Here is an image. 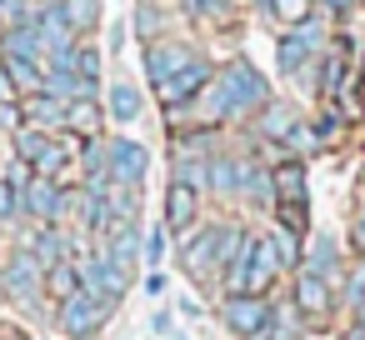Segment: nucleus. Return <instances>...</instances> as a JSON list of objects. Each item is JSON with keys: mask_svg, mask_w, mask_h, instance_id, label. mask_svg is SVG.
Instances as JSON below:
<instances>
[{"mask_svg": "<svg viewBox=\"0 0 365 340\" xmlns=\"http://www.w3.org/2000/svg\"><path fill=\"white\" fill-rule=\"evenodd\" d=\"M280 270H285V265H280L275 240H270V235H250V240H245V255H240V265L225 275V285H230V295H265Z\"/></svg>", "mask_w": 365, "mask_h": 340, "instance_id": "f257e3e1", "label": "nucleus"}, {"mask_svg": "<svg viewBox=\"0 0 365 340\" xmlns=\"http://www.w3.org/2000/svg\"><path fill=\"white\" fill-rule=\"evenodd\" d=\"M215 86L225 91L230 120H235V115H250V110H260V105H270V86H265V76H260L250 61H230V66L215 76Z\"/></svg>", "mask_w": 365, "mask_h": 340, "instance_id": "f03ea898", "label": "nucleus"}, {"mask_svg": "<svg viewBox=\"0 0 365 340\" xmlns=\"http://www.w3.org/2000/svg\"><path fill=\"white\" fill-rule=\"evenodd\" d=\"M110 300H101V295H91V290H76V295H66L61 300V310H56V325L71 335V340H91L106 320H110Z\"/></svg>", "mask_w": 365, "mask_h": 340, "instance_id": "7ed1b4c3", "label": "nucleus"}, {"mask_svg": "<svg viewBox=\"0 0 365 340\" xmlns=\"http://www.w3.org/2000/svg\"><path fill=\"white\" fill-rule=\"evenodd\" d=\"M0 290H6V300L36 310V300L46 295V270H41V260H36L31 250H16L6 265H0Z\"/></svg>", "mask_w": 365, "mask_h": 340, "instance_id": "20e7f679", "label": "nucleus"}, {"mask_svg": "<svg viewBox=\"0 0 365 340\" xmlns=\"http://www.w3.org/2000/svg\"><path fill=\"white\" fill-rule=\"evenodd\" d=\"M220 315H225V325L235 330V335H245V340H255L265 325H270V315H275V305L265 300V295H230L225 305H220Z\"/></svg>", "mask_w": 365, "mask_h": 340, "instance_id": "39448f33", "label": "nucleus"}, {"mask_svg": "<svg viewBox=\"0 0 365 340\" xmlns=\"http://www.w3.org/2000/svg\"><path fill=\"white\" fill-rule=\"evenodd\" d=\"M106 155H110V185H125V190H140L145 180V145L140 140H106Z\"/></svg>", "mask_w": 365, "mask_h": 340, "instance_id": "423d86ee", "label": "nucleus"}, {"mask_svg": "<svg viewBox=\"0 0 365 340\" xmlns=\"http://www.w3.org/2000/svg\"><path fill=\"white\" fill-rule=\"evenodd\" d=\"M205 86H210V66H205V61L195 56V61H190V66H185L180 76H170L165 86H155V96H160V105L180 110V105H190V101H195V96H200Z\"/></svg>", "mask_w": 365, "mask_h": 340, "instance_id": "0eeeda50", "label": "nucleus"}, {"mask_svg": "<svg viewBox=\"0 0 365 340\" xmlns=\"http://www.w3.org/2000/svg\"><path fill=\"white\" fill-rule=\"evenodd\" d=\"M215 240H220V225H200L195 235H185V245H180V270H185L190 280H210V270H215Z\"/></svg>", "mask_w": 365, "mask_h": 340, "instance_id": "6e6552de", "label": "nucleus"}, {"mask_svg": "<svg viewBox=\"0 0 365 340\" xmlns=\"http://www.w3.org/2000/svg\"><path fill=\"white\" fill-rule=\"evenodd\" d=\"M120 270H135L140 265V255H145V235H140V220H125V225H115L110 235H106V245H101Z\"/></svg>", "mask_w": 365, "mask_h": 340, "instance_id": "1a4fd4ad", "label": "nucleus"}, {"mask_svg": "<svg viewBox=\"0 0 365 340\" xmlns=\"http://www.w3.org/2000/svg\"><path fill=\"white\" fill-rule=\"evenodd\" d=\"M300 265H305V275H315V280H340V245H335V235H310V245L300 250Z\"/></svg>", "mask_w": 365, "mask_h": 340, "instance_id": "9d476101", "label": "nucleus"}, {"mask_svg": "<svg viewBox=\"0 0 365 340\" xmlns=\"http://www.w3.org/2000/svg\"><path fill=\"white\" fill-rule=\"evenodd\" d=\"M190 61H195V51L175 46V41H160V46H150V51H145V76H150L155 86H165V81H170V76H180Z\"/></svg>", "mask_w": 365, "mask_h": 340, "instance_id": "9b49d317", "label": "nucleus"}, {"mask_svg": "<svg viewBox=\"0 0 365 340\" xmlns=\"http://www.w3.org/2000/svg\"><path fill=\"white\" fill-rule=\"evenodd\" d=\"M330 300H335V285L330 280H315V275H295V310L310 315V320H325L330 315Z\"/></svg>", "mask_w": 365, "mask_h": 340, "instance_id": "f8f14e48", "label": "nucleus"}, {"mask_svg": "<svg viewBox=\"0 0 365 340\" xmlns=\"http://www.w3.org/2000/svg\"><path fill=\"white\" fill-rule=\"evenodd\" d=\"M195 215H200V190L170 180V190H165V230H190Z\"/></svg>", "mask_w": 365, "mask_h": 340, "instance_id": "ddd939ff", "label": "nucleus"}, {"mask_svg": "<svg viewBox=\"0 0 365 340\" xmlns=\"http://www.w3.org/2000/svg\"><path fill=\"white\" fill-rule=\"evenodd\" d=\"M315 46H320V26H315V21H305L295 36H285V41H280V71H285V76H295V71L310 61V51H315Z\"/></svg>", "mask_w": 365, "mask_h": 340, "instance_id": "4468645a", "label": "nucleus"}, {"mask_svg": "<svg viewBox=\"0 0 365 340\" xmlns=\"http://www.w3.org/2000/svg\"><path fill=\"white\" fill-rule=\"evenodd\" d=\"M245 240H250V230H245L240 220H220V240H215V270H220V275H230V270L240 265Z\"/></svg>", "mask_w": 365, "mask_h": 340, "instance_id": "2eb2a0df", "label": "nucleus"}, {"mask_svg": "<svg viewBox=\"0 0 365 340\" xmlns=\"http://www.w3.org/2000/svg\"><path fill=\"white\" fill-rule=\"evenodd\" d=\"M26 120H31L36 130H61V125H66V101L36 91V96H26Z\"/></svg>", "mask_w": 365, "mask_h": 340, "instance_id": "dca6fc26", "label": "nucleus"}, {"mask_svg": "<svg viewBox=\"0 0 365 340\" xmlns=\"http://www.w3.org/2000/svg\"><path fill=\"white\" fill-rule=\"evenodd\" d=\"M205 185H210L215 195H240V155H210Z\"/></svg>", "mask_w": 365, "mask_h": 340, "instance_id": "f3484780", "label": "nucleus"}, {"mask_svg": "<svg viewBox=\"0 0 365 340\" xmlns=\"http://www.w3.org/2000/svg\"><path fill=\"white\" fill-rule=\"evenodd\" d=\"M275 175V205H305V165L300 160H285Z\"/></svg>", "mask_w": 365, "mask_h": 340, "instance_id": "a211bd4d", "label": "nucleus"}, {"mask_svg": "<svg viewBox=\"0 0 365 340\" xmlns=\"http://www.w3.org/2000/svg\"><path fill=\"white\" fill-rule=\"evenodd\" d=\"M0 66H6L11 86H16L21 96H36V91L46 86V71H41V61H21V56H0Z\"/></svg>", "mask_w": 365, "mask_h": 340, "instance_id": "6ab92c4d", "label": "nucleus"}, {"mask_svg": "<svg viewBox=\"0 0 365 340\" xmlns=\"http://www.w3.org/2000/svg\"><path fill=\"white\" fill-rule=\"evenodd\" d=\"M56 6H61V16H66V26H71L76 36L101 21V0H56Z\"/></svg>", "mask_w": 365, "mask_h": 340, "instance_id": "aec40b11", "label": "nucleus"}, {"mask_svg": "<svg viewBox=\"0 0 365 340\" xmlns=\"http://www.w3.org/2000/svg\"><path fill=\"white\" fill-rule=\"evenodd\" d=\"M290 130H295V110H290V105H280V101H270V105H265V115H260V135L285 140Z\"/></svg>", "mask_w": 365, "mask_h": 340, "instance_id": "412c9836", "label": "nucleus"}, {"mask_svg": "<svg viewBox=\"0 0 365 340\" xmlns=\"http://www.w3.org/2000/svg\"><path fill=\"white\" fill-rule=\"evenodd\" d=\"M81 290V275H76V260H66V265H51L46 270V295H56V300H66V295H76Z\"/></svg>", "mask_w": 365, "mask_h": 340, "instance_id": "4be33fe9", "label": "nucleus"}, {"mask_svg": "<svg viewBox=\"0 0 365 340\" xmlns=\"http://www.w3.org/2000/svg\"><path fill=\"white\" fill-rule=\"evenodd\" d=\"M265 16H275L280 26H305L310 21V0H260Z\"/></svg>", "mask_w": 365, "mask_h": 340, "instance_id": "5701e85b", "label": "nucleus"}, {"mask_svg": "<svg viewBox=\"0 0 365 340\" xmlns=\"http://www.w3.org/2000/svg\"><path fill=\"white\" fill-rule=\"evenodd\" d=\"M110 115H115L120 125H130V120L140 115V96H135V86H125V81H120V86L110 91Z\"/></svg>", "mask_w": 365, "mask_h": 340, "instance_id": "b1692460", "label": "nucleus"}, {"mask_svg": "<svg viewBox=\"0 0 365 340\" xmlns=\"http://www.w3.org/2000/svg\"><path fill=\"white\" fill-rule=\"evenodd\" d=\"M66 125H71V130H86V135H91V130L101 125V110H96L91 101H71V105H66Z\"/></svg>", "mask_w": 365, "mask_h": 340, "instance_id": "393cba45", "label": "nucleus"}, {"mask_svg": "<svg viewBox=\"0 0 365 340\" xmlns=\"http://www.w3.org/2000/svg\"><path fill=\"white\" fill-rule=\"evenodd\" d=\"M190 6V16H200V21H225L230 16V0H185Z\"/></svg>", "mask_w": 365, "mask_h": 340, "instance_id": "a878e982", "label": "nucleus"}, {"mask_svg": "<svg viewBox=\"0 0 365 340\" xmlns=\"http://www.w3.org/2000/svg\"><path fill=\"white\" fill-rule=\"evenodd\" d=\"M340 81H345V61H340V56H325V71H320V91H325V96H335V91H340Z\"/></svg>", "mask_w": 365, "mask_h": 340, "instance_id": "bb28decb", "label": "nucleus"}, {"mask_svg": "<svg viewBox=\"0 0 365 340\" xmlns=\"http://www.w3.org/2000/svg\"><path fill=\"white\" fill-rule=\"evenodd\" d=\"M270 240H275V250H280V265H300V235H290V230H275Z\"/></svg>", "mask_w": 365, "mask_h": 340, "instance_id": "cd10ccee", "label": "nucleus"}, {"mask_svg": "<svg viewBox=\"0 0 365 340\" xmlns=\"http://www.w3.org/2000/svg\"><path fill=\"white\" fill-rule=\"evenodd\" d=\"M345 300H350V310H360V315H365V265H360V270H355V280L345 285Z\"/></svg>", "mask_w": 365, "mask_h": 340, "instance_id": "c85d7f7f", "label": "nucleus"}, {"mask_svg": "<svg viewBox=\"0 0 365 340\" xmlns=\"http://www.w3.org/2000/svg\"><path fill=\"white\" fill-rule=\"evenodd\" d=\"M0 125H6V130H11V135H16V130H21V125H26V110H21V105H16V101H0Z\"/></svg>", "mask_w": 365, "mask_h": 340, "instance_id": "c756f323", "label": "nucleus"}, {"mask_svg": "<svg viewBox=\"0 0 365 340\" xmlns=\"http://www.w3.org/2000/svg\"><path fill=\"white\" fill-rule=\"evenodd\" d=\"M160 255H165V230H150V235H145V260L160 265Z\"/></svg>", "mask_w": 365, "mask_h": 340, "instance_id": "7c9ffc66", "label": "nucleus"}, {"mask_svg": "<svg viewBox=\"0 0 365 340\" xmlns=\"http://www.w3.org/2000/svg\"><path fill=\"white\" fill-rule=\"evenodd\" d=\"M350 235H355V250H360V255H365V205H360V210H355V230H350Z\"/></svg>", "mask_w": 365, "mask_h": 340, "instance_id": "2f4dec72", "label": "nucleus"}, {"mask_svg": "<svg viewBox=\"0 0 365 340\" xmlns=\"http://www.w3.org/2000/svg\"><path fill=\"white\" fill-rule=\"evenodd\" d=\"M0 101H16V86H11V76H6V66H0Z\"/></svg>", "mask_w": 365, "mask_h": 340, "instance_id": "473e14b6", "label": "nucleus"}, {"mask_svg": "<svg viewBox=\"0 0 365 340\" xmlns=\"http://www.w3.org/2000/svg\"><path fill=\"white\" fill-rule=\"evenodd\" d=\"M145 290H150V295H160V290H165V275H160V270H155V275H145Z\"/></svg>", "mask_w": 365, "mask_h": 340, "instance_id": "72a5a7b5", "label": "nucleus"}, {"mask_svg": "<svg viewBox=\"0 0 365 340\" xmlns=\"http://www.w3.org/2000/svg\"><path fill=\"white\" fill-rule=\"evenodd\" d=\"M150 325H155V335H170V310H160V315H155Z\"/></svg>", "mask_w": 365, "mask_h": 340, "instance_id": "f704fd0d", "label": "nucleus"}, {"mask_svg": "<svg viewBox=\"0 0 365 340\" xmlns=\"http://www.w3.org/2000/svg\"><path fill=\"white\" fill-rule=\"evenodd\" d=\"M330 11H355V0H325Z\"/></svg>", "mask_w": 365, "mask_h": 340, "instance_id": "c9c22d12", "label": "nucleus"}, {"mask_svg": "<svg viewBox=\"0 0 365 340\" xmlns=\"http://www.w3.org/2000/svg\"><path fill=\"white\" fill-rule=\"evenodd\" d=\"M0 340H26V335L21 330H0Z\"/></svg>", "mask_w": 365, "mask_h": 340, "instance_id": "e433bc0d", "label": "nucleus"}, {"mask_svg": "<svg viewBox=\"0 0 365 340\" xmlns=\"http://www.w3.org/2000/svg\"><path fill=\"white\" fill-rule=\"evenodd\" d=\"M350 340H365V320H360V325H355V330H350Z\"/></svg>", "mask_w": 365, "mask_h": 340, "instance_id": "4c0bfd02", "label": "nucleus"}]
</instances>
